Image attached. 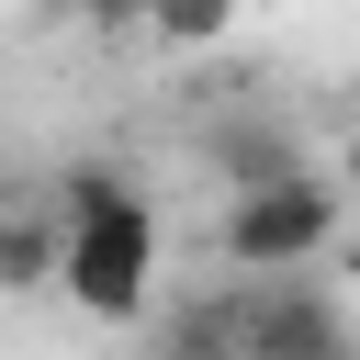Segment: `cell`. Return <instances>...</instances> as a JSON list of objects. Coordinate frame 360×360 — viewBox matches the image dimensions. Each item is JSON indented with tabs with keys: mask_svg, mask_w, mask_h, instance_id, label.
I'll use <instances>...</instances> for the list:
<instances>
[{
	"mask_svg": "<svg viewBox=\"0 0 360 360\" xmlns=\"http://www.w3.org/2000/svg\"><path fill=\"white\" fill-rule=\"evenodd\" d=\"M158 360H236V315H225V304H202V315H180V326L158 338Z\"/></svg>",
	"mask_w": 360,
	"mask_h": 360,
	"instance_id": "8992f818",
	"label": "cell"
},
{
	"mask_svg": "<svg viewBox=\"0 0 360 360\" xmlns=\"http://www.w3.org/2000/svg\"><path fill=\"white\" fill-rule=\"evenodd\" d=\"M56 292L90 315V326H135L158 304V202L135 191V169L90 158L56 180Z\"/></svg>",
	"mask_w": 360,
	"mask_h": 360,
	"instance_id": "6da1fadb",
	"label": "cell"
},
{
	"mask_svg": "<svg viewBox=\"0 0 360 360\" xmlns=\"http://www.w3.org/2000/svg\"><path fill=\"white\" fill-rule=\"evenodd\" d=\"M326 248H338V191H326L315 169L236 180V202H225V259H236L248 281H292V270L326 259Z\"/></svg>",
	"mask_w": 360,
	"mask_h": 360,
	"instance_id": "7a4b0ae2",
	"label": "cell"
},
{
	"mask_svg": "<svg viewBox=\"0 0 360 360\" xmlns=\"http://www.w3.org/2000/svg\"><path fill=\"white\" fill-rule=\"evenodd\" d=\"M225 315H236V360H349V315L315 281H259Z\"/></svg>",
	"mask_w": 360,
	"mask_h": 360,
	"instance_id": "3957f363",
	"label": "cell"
},
{
	"mask_svg": "<svg viewBox=\"0 0 360 360\" xmlns=\"http://www.w3.org/2000/svg\"><path fill=\"white\" fill-rule=\"evenodd\" d=\"M236 22H248V0H146V34L180 45V56H191V45H225Z\"/></svg>",
	"mask_w": 360,
	"mask_h": 360,
	"instance_id": "5b68a950",
	"label": "cell"
},
{
	"mask_svg": "<svg viewBox=\"0 0 360 360\" xmlns=\"http://www.w3.org/2000/svg\"><path fill=\"white\" fill-rule=\"evenodd\" d=\"M90 34H146V0H68Z\"/></svg>",
	"mask_w": 360,
	"mask_h": 360,
	"instance_id": "52a82bcc",
	"label": "cell"
},
{
	"mask_svg": "<svg viewBox=\"0 0 360 360\" xmlns=\"http://www.w3.org/2000/svg\"><path fill=\"white\" fill-rule=\"evenodd\" d=\"M0 292H56V214L45 202H11L0 214Z\"/></svg>",
	"mask_w": 360,
	"mask_h": 360,
	"instance_id": "277c9868",
	"label": "cell"
}]
</instances>
